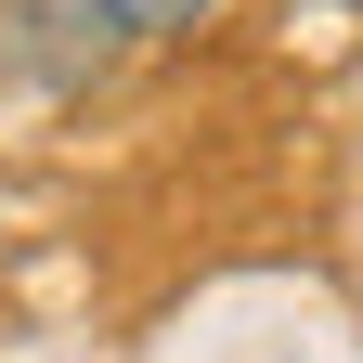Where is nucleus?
<instances>
[{
    "label": "nucleus",
    "mask_w": 363,
    "mask_h": 363,
    "mask_svg": "<svg viewBox=\"0 0 363 363\" xmlns=\"http://www.w3.org/2000/svg\"><path fill=\"white\" fill-rule=\"evenodd\" d=\"M104 65H117V13H104V0H0V78H13V91L78 104Z\"/></svg>",
    "instance_id": "f257e3e1"
},
{
    "label": "nucleus",
    "mask_w": 363,
    "mask_h": 363,
    "mask_svg": "<svg viewBox=\"0 0 363 363\" xmlns=\"http://www.w3.org/2000/svg\"><path fill=\"white\" fill-rule=\"evenodd\" d=\"M104 13H117V39H195L220 0H104Z\"/></svg>",
    "instance_id": "f03ea898"
},
{
    "label": "nucleus",
    "mask_w": 363,
    "mask_h": 363,
    "mask_svg": "<svg viewBox=\"0 0 363 363\" xmlns=\"http://www.w3.org/2000/svg\"><path fill=\"white\" fill-rule=\"evenodd\" d=\"M325 13H363V0H325Z\"/></svg>",
    "instance_id": "7ed1b4c3"
}]
</instances>
